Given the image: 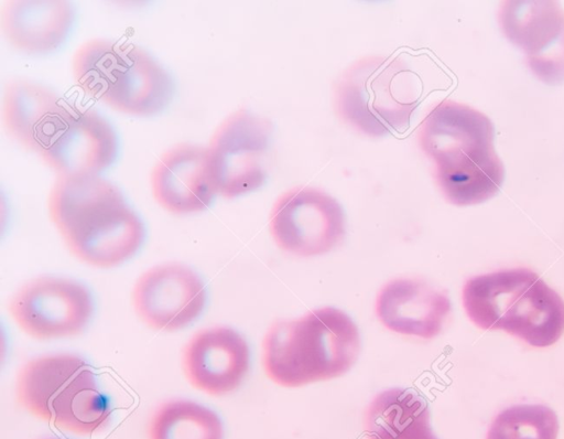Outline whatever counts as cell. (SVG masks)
<instances>
[{
    "label": "cell",
    "mask_w": 564,
    "mask_h": 439,
    "mask_svg": "<svg viewBox=\"0 0 564 439\" xmlns=\"http://www.w3.org/2000/svg\"><path fill=\"white\" fill-rule=\"evenodd\" d=\"M182 365L193 387L213 396L225 395L238 388L249 371V345L230 328L205 329L185 345Z\"/></svg>",
    "instance_id": "7c38bea8"
},
{
    "label": "cell",
    "mask_w": 564,
    "mask_h": 439,
    "mask_svg": "<svg viewBox=\"0 0 564 439\" xmlns=\"http://www.w3.org/2000/svg\"><path fill=\"white\" fill-rule=\"evenodd\" d=\"M206 289L187 266L170 263L142 274L132 290L137 314L150 328L176 331L193 322L204 310Z\"/></svg>",
    "instance_id": "8fae6325"
},
{
    "label": "cell",
    "mask_w": 564,
    "mask_h": 439,
    "mask_svg": "<svg viewBox=\"0 0 564 439\" xmlns=\"http://www.w3.org/2000/svg\"><path fill=\"white\" fill-rule=\"evenodd\" d=\"M65 106L50 88L31 81L15 79L6 87L2 119L14 140L39 152Z\"/></svg>",
    "instance_id": "ac0fdd59"
},
{
    "label": "cell",
    "mask_w": 564,
    "mask_h": 439,
    "mask_svg": "<svg viewBox=\"0 0 564 439\" xmlns=\"http://www.w3.org/2000/svg\"><path fill=\"white\" fill-rule=\"evenodd\" d=\"M74 10L63 0H13L1 11V28L9 43L26 54L57 50L74 24Z\"/></svg>",
    "instance_id": "e0dca14e"
},
{
    "label": "cell",
    "mask_w": 564,
    "mask_h": 439,
    "mask_svg": "<svg viewBox=\"0 0 564 439\" xmlns=\"http://www.w3.org/2000/svg\"><path fill=\"white\" fill-rule=\"evenodd\" d=\"M498 20L540 81L549 85L564 82V10L557 2L505 1Z\"/></svg>",
    "instance_id": "30bf717a"
},
{
    "label": "cell",
    "mask_w": 564,
    "mask_h": 439,
    "mask_svg": "<svg viewBox=\"0 0 564 439\" xmlns=\"http://www.w3.org/2000/svg\"><path fill=\"white\" fill-rule=\"evenodd\" d=\"M271 132L269 120L247 109L230 114L219 124L206 147L217 194L234 199L263 184Z\"/></svg>",
    "instance_id": "8992f818"
},
{
    "label": "cell",
    "mask_w": 564,
    "mask_h": 439,
    "mask_svg": "<svg viewBox=\"0 0 564 439\" xmlns=\"http://www.w3.org/2000/svg\"><path fill=\"white\" fill-rule=\"evenodd\" d=\"M17 398L33 416L76 435L105 429L111 410L90 365L73 354L45 355L25 363L17 378Z\"/></svg>",
    "instance_id": "277c9868"
},
{
    "label": "cell",
    "mask_w": 564,
    "mask_h": 439,
    "mask_svg": "<svg viewBox=\"0 0 564 439\" xmlns=\"http://www.w3.org/2000/svg\"><path fill=\"white\" fill-rule=\"evenodd\" d=\"M395 439H437L433 433L431 426H423L415 429H412Z\"/></svg>",
    "instance_id": "cb8c5ba5"
},
{
    "label": "cell",
    "mask_w": 564,
    "mask_h": 439,
    "mask_svg": "<svg viewBox=\"0 0 564 439\" xmlns=\"http://www.w3.org/2000/svg\"><path fill=\"white\" fill-rule=\"evenodd\" d=\"M359 349L356 323L341 310L325 307L273 323L262 342V365L275 384L300 387L345 374Z\"/></svg>",
    "instance_id": "7a4b0ae2"
},
{
    "label": "cell",
    "mask_w": 564,
    "mask_h": 439,
    "mask_svg": "<svg viewBox=\"0 0 564 439\" xmlns=\"http://www.w3.org/2000/svg\"><path fill=\"white\" fill-rule=\"evenodd\" d=\"M126 203L121 191L99 175L58 176L48 195V213L62 237L104 212Z\"/></svg>",
    "instance_id": "d6986e66"
},
{
    "label": "cell",
    "mask_w": 564,
    "mask_h": 439,
    "mask_svg": "<svg viewBox=\"0 0 564 439\" xmlns=\"http://www.w3.org/2000/svg\"><path fill=\"white\" fill-rule=\"evenodd\" d=\"M375 309L379 321L388 330L432 339L441 333L452 304L444 292L425 281L399 278L380 289Z\"/></svg>",
    "instance_id": "5bb4252c"
},
{
    "label": "cell",
    "mask_w": 564,
    "mask_h": 439,
    "mask_svg": "<svg viewBox=\"0 0 564 439\" xmlns=\"http://www.w3.org/2000/svg\"><path fill=\"white\" fill-rule=\"evenodd\" d=\"M414 78L399 57L365 56L336 81L335 111L344 122L372 138L400 132L410 125L419 105Z\"/></svg>",
    "instance_id": "5b68a950"
},
{
    "label": "cell",
    "mask_w": 564,
    "mask_h": 439,
    "mask_svg": "<svg viewBox=\"0 0 564 439\" xmlns=\"http://www.w3.org/2000/svg\"><path fill=\"white\" fill-rule=\"evenodd\" d=\"M151 191L174 214L205 211L217 194L210 178L207 148L182 143L166 150L151 172Z\"/></svg>",
    "instance_id": "4fadbf2b"
},
{
    "label": "cell",
    "mask_w": 564,
    "mask_h": 439,
    "mask_svg": "<svg viewBox=\"0 0 564 439\" xmlns=\"http://www.w3.org/2000/svg\"><path fill=\"white\" fill-rule=\"evenodd\" d=\"M270 233L284 251L301 257L326 254L345 237V215L340 204L322 190L296 186L274 203Z\"/></svg>",
    "instance_id": "52a82bcc"
},
{
    "label": "cell",
    "mask_w": 564,
    "mask_h": 439,
    "mask_svg": "<svg viewBox=\"0 0 564 439\" xmlns=\"http://www.w3.org/2000/svg\"><path fill=\"white\" fill-rule=\"evenodd\" d=\"M127 46L106 39H94L76 50L72 61L73 76L86 95L98 100L102 98L126 56Z\"/></svg>",
    "instance_id": "7402d4cb"
},
{
    "label": "cell",
    "mask_w": 564,
    "mask_h": 439,
    "mask_svg": "<svg viewBox=\"0 0 564 439\" xmlns=\"http://www.w3.org/2000/svg\"><path fill=\"white\" fill-rule=\"evenodd\" d=\"M9 309L23 332L48 340L79 334L91 318L94 304L89 290L82 283L41 277L21 287Z\"/></svg>",
    "instance_id": "ba28073f"
},
{
    "label": "cell",
    "mask_w": 564,
    "mask_h": 439,
    "mask_svg": "<svg viewBox=\"0 0 564 439\" xmlns=\"http://www.w3.org/2000/svg\"><path fill=\"white\" fill-rule=\"evenodd\" d=\"M144 238L141 218L127 204L118 205L64 237L79 260L110 268L131 258Z\"/></svg>",
    "instance_id": "2e32d148"
},
{
    "label": "cell",
    "mask_w": 564,
    "mask_h": 439,
    "mask_svg": "<svg viewBox=\"0 0 564 439\" xmlns=\"http://www.w3.org/2000/svg\"><path fill=\"white\" fill-rule=\"evenodd\" d=\"M425 425H430L426 403L403 388L379 393L369 404L364 422L367 439H395Z\"/></svg>",
    "instance_id": "ffe728a7"
},
{
    "label": "cell",
    "mask_w": 564,
    "mask_h": 439,
    "mask_svg": "<svg viewBox=\"0 0 564 439\" xmlns=\"http://www.w3.org/2000/svg\"><path fill=\"white\" fill-rule=\"evenodd\" d=\"M558 419L553 409L541 404H520L500 411L486 439H557Z\"/></svg>",
    "instance_id": "603a6c76"
},
{
    "label": "cell",
    "mask_w": 564,
    "mask_h": 439,
    "mask_svg": "<svg viewBox=\"0 0 564 439\" xmlns=\"http://www.w3.org/2000/svg\"><path fill=\"white\" fill-rule=\"evenodd\" d=\"M118 150L113 127L98 113L66 105L39 153L58 176L98 175Z\"/></svg>",
    "instance_id": "9c48e42d"
},
{
    "label": "cell",
    "mask_w": 564,
    "mask_h": 439,
    "mask_svg": "<svg viewBox=\"0 0 564 439\" xmlns=\"http://www.w3.org/2000/svg\"><path fill=\"white\" fill-rule=\"evenodd\" d=\"M174 84L166 69L142 47L128 44L126 56L100 99L132 116H151L171 103Z\"/></svg>",
    "instance_id": "9a60e30c"
},
{
    "label": "cell",
    "mask_w": 564,
    "mask_h": 439,
    "mask_svg": "<svg viewBox=\"0 0 564 439\" xmlns=\"http://www.w3.org/2000/svg\"><path fill=\"white\" fill-rule=\"evenodd\" d=\"M417 140L433 162L441 193L451 204H480L500 190L505 168L494 147L492 122L485 114L442 100L423 118Z\"/></svg>",
    "instance_id": "6da1fadb"
},
{
    "label": "cell",
    "mask_w": 564,
    "mask_h": 439,
    "mask_svg": "<svg viewBox=\"0 0 564 439\" xmlns=\"http://www.w3.org/2000/svg\"><path fill=\"white\" fill-rule=\"evenodd\" d=\"M462 300L478 328L505 331L534 347L551 346L564 333V300L528 268L471 277Z\"/></svg>",
    "instance_id": "3957f363"
},
{
    "label": "cell",
    "mask_w": 564,
    "mask_h": 439,
    "mask_svg": "<svg viewBox=\"0 0 564 439\" xmlns=\"http://www.w3.org/2000/svg\"><path fill=\"white\" fill-rule=\"evenodd\" d=\"M149 439H223L224 427L212 409L191 400L162 404L149 425Z\"/></svg>",
    "instance_id": "44dd1931"
}]
</instances>
